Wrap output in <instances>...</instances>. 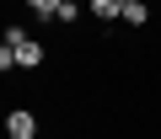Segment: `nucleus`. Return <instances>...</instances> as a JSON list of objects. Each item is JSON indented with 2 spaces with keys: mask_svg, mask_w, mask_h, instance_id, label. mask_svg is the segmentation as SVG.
Masks as SVG:
<instances>
[{
  "mask_svg": "<svg viewBox=\"0 0 161 139\" xmlns=\"http://www.w3.org/2000/svg\"><path fill=\"white\" fill-rule=\"evenodd\" d=\"M6 43L16 48V64L22 70H32V64H43V43L27 32V27H6Z\"/></svg>",
  "mask_w": 161,
  "mask_h": 139,
  "instance_id": "nucleus-1",
  "label": "nucleus"
},
{
  "mask_svg": "<svg viewBox=\"0 0 161 139\" xmlns=\"http://www.w3.org/2000/svg\"><path fill=\"white\" fill-rule=\"evenodd\" d=\"M6 134H16V139H38V123H32V112H11V118H6Z\"/></svg>",
  "mask_w": 161,
  "mask_h": 139,
  "instance_id": "nucleus-2",
  "label": "nucleus"
},
{
  "mask_svg": "<svg viewBox=\"0 0 161 139\" xmlns=\"http://www.w3.org/2000/svg\"><path fill=\"white\" fill-rule=\"evenodd\" d=\"M92 16L97 22H118L124 16V0H92Z\"/></svg>",
  "mask_w": 161,
  "mask_h": 139,
  "instance_id": "nucleus-3",
  "label": "nucleus"
},
{
  "mask_svg": "<svg viewBox=\"0 0 161 139\" xmlns=\"http://www.w3.org/2000/svg\"><path fill=\"white\" fill-rule=\"evenodd\" d=\"M124 22H129V27H145V22H150L145 0H124Z\"/></svg>",
  "mask_w": 161,
  "mask_h": 139,
  "instance_id": "nucleus-4",
  "label": "nucleus"
},
{
  "mask_svg": "<svg viewBox=\"0 0 161 139\" xmlns=\"http://www.w3.org/2000/svg\"><path fill=\"white\" fill-rule=\"evenodd\" d=\"M27 6H32L43 22H48V16H59V6H64V0H27Z\"/></svg>",
  "mask_w": 161,
  "mask_h": 139,
  "instance_id": "nucleus-5",
  "label": "nucleus"
}]
</instances>
